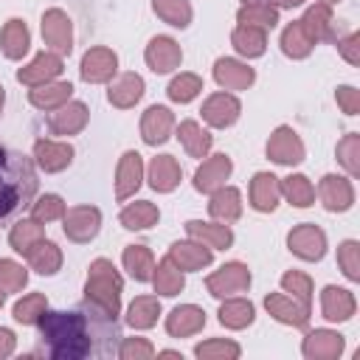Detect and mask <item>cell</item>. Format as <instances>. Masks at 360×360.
Segmentation results:
<instances>
[{
    "mask_svg": "<svg viewBox=\"0 0 360 360\" xmlns=\"http://www.w3.org/2000/svg\"><path fill=\"white\" fill-rule=\"evenodd\" d=\"M118 321L93 301L70 312H48L39 321L37 354L56 360H101L118 352Z\"/></svg>",
    "mask_w": 360,
    "mask_h": 360,
    "instance_id": "obj_1",
    "label": "cell"
},
{
    "mask_svg": "<svg viewBox=\"0 0 360 360\" xmlns=\"http://www.w3.org/2000/svg\"><path fill=\"white\" fill-rule=\"evenodd\" d=\"M37 186L31 158L0 141V225H8L34 202Z\"/></svg>",
    "mask_w": 360,
    "mask_h": 360,
    "instance_id": "obj_2",
    "label": "cell"
},
{
    "mask_svg": "<svg viewBox=\"0 0 360 360\" xmlns=\"http://www.w3.org/2000/svg\"><path fill=\"white\" fill-rule=\"evenodd\" d=\"M259 3H276V6H295L301 0H259Z\"/></svg>",
    "mask_w": 360,
    "mask_h": 360,
    "instance_id": "obj_3",
    "label": "cell"
}]
</instances>
